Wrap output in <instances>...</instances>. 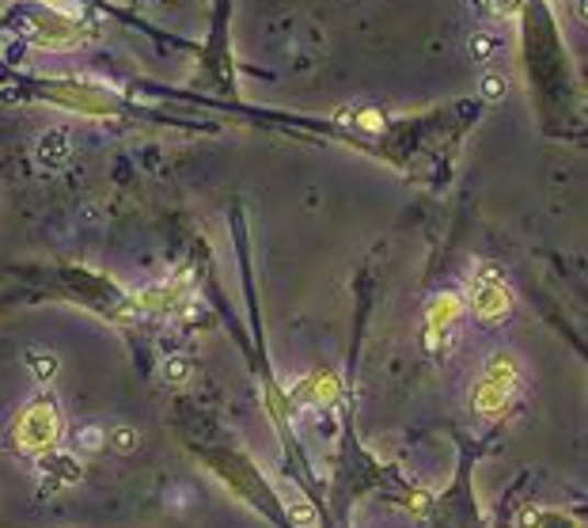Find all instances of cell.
<instances>
[{"label": "cell", "mask_w": 588, "mask_h": 528, "mask_svg": "<svg viewBox=\"0 0 588 528\" xmlns=\"http://www.w3.org/2000/svg\"><path fill=\"white\" fill-rule=\"evenodd\" d=\"M463 296L460 293H437L429 301L426 312V346L429 350H441V342L455 332V324L463 319Z\"/></svg>", "instance_id": "277c9868"}, {"label": "cell", "mask_w": 588, "mask_h": 528, "mask_svg": "<svg viewBox=\"0 0 588 528\" xmlns=\"http://www.w3.org/2000/svg\"><path fill=\"white\" fill-rule=\"evenodd\" d=\"M77 449L80 452H103L106 449V430H99V426H84V430L77 434Z\"/></svg>", "instance_id": "ba28073f"}, {"label": "cell", "mask_w": 588, "mask_h": 528, "mask_svg": "<svg viewBox=\"0 0 588 528\" xmlns=\"http://www.w3.org/2000/svg\"><path fill=\"white\" fill-rule=\"evenodd\" d=\"M494 49L490 43V35H475V43H471V54H478V57H486Z\"/></svg>", "instance_id": "4fadbf2b"}, {"label": "cell", "mask_w": 588, "mask_h": 528, "mask_svg": "<svg viewBox=\"0 0 588 528\" xmlns=\"http://www.w3.org/2000/svg\"><path fill=\"white\" fill-rule=\"evenodd\" d=\"M517 384H520L517 358H509V353H494V358L486 361L478 384L471 387V407H475V415L478 418H501L505 407H509V400H512V392H517Z\"/></svg>", "instance_id": "6da1fadb"}, {"label": "cell", "mask_w": 588, "mask_h": 528, "mask_svg": "<svg viewBox=\"0 0 588 528\" xmlns=\"http://www.w3.org/2000/svg\"><path fill=\"white\" fill-rule=\"evenodd\" d=\"M31 369H35L38 381H54V377H57V358H54V353H43V350H31Z\"/></svg>", "instance_id": "30bf717a"}, {"label": "cell", "mask_w": 588, "mask_h": 528, "mask_svg": "<svg viewBox=\"0 0 588 528\" xmlns=\"http://www.w3.org/2000/svg\"><path fill=\"white\" fill-rule=\"evenodd\" d=\"M289 517H293L296 525H316V521H319V514H316V509H312L304 498H293V502H289Z\"/></svg>", "instance_id": "8fae6325"}, {"label": "cell", "mask_w": 588, "mask_h": 528, "mask_svg": "<svg viewBox=\"0 0 588 528\" xmlns=\"http://www.w3.org/2000/svg\"><path fill=\"white\" fill-rule=\"evenodd\" d=\"M505 88V80L501 77H486V96H498Z\"/></svg>", "instance_id": "9a60e30c"}, {"label": "cell", "mask_w": 588, "mask_h": 528, "mask_svg": "<svg viewBox=\"0 0 588 528\" xmlns=\"http://www.w3.org/2000/svg\"><path fill=\"white\" fill-rule=\"evenodd\" d=\"M38 160H43V164H65V160H69V134H61V130L46 134L43 142H38Z\"/></svg>", "instance_id": "8992f818"}, {"label": "cell", "mask_w": 588, "mask_h": 528, "mask_svg": "<svg viewBox=\"0 0 588 528\" xmlns=\"http://www.w3.org/2000/svg\"><path fill=\"white\" fill-rule=\"evenodd\" d=\"M190 373H194V366H190L186 358H168V361H163V381H168V384L182 387L190 381Z\"/></svg>", "instance_id": "52a82bcc"}, {"label": "cell", "mask_w": 588, "mask_h": 528, "mask_svg": "<svg viewBox=\"0 0 588 528\" xmlns=\"http://www.w3.org/2000/svg\"><path fill=\"white\" fill-rule=\"evenodd\" d=\"M106 445H114L118 452H134L137 445H140V437H137L134 426H118V430L106 434Z\"/></svg>", "instance_id": "9c48e42d"}, {"label": "cell", "mask_w": 588, "mask_h": 528, "mask_svg": "<svg viewBox=\"0 0 588 528\" xmlns=\"http://www.w3.org/2000/svg\"><path fill=\"white\" fill-rule=\"evenodd\" d=\"M490 8H494L498 15H512V12L520 8V0H490Z\"/></svg>", "instance_id": "5bb4252c"}, {"label": "cell", "mask_w": 588, "mask_h": 528, "mask_svg": "<svg viewBox=\"0 0 588 528\" xmlns=\"http://www.w3.org/2000/svg\"><path fill=\"white\" fill-rule=\"evenodd\" d=\"M289 400H296L301 407H312V403H335L338 381L330 373H312L308 381H301L293 392H289Z\"/></svg>", "instance_id": "5b68a950"}, {"label": "cell", "mask_w": 588, "mask_h": 528, "mask_svg": "<svg viewBox=\"0 0 588 528\" xmlns=\"http://www.w3.org/2000/svg\"><path fill=\"white\" fill-rule=\"evenodd\" d=\"M463 308L475 312V319H483V324H501L512 312V293L505 289L501 278H475V282L467 285Z\"/></svg>", "instance_id": "3957f363"}, {"label": "cell", "mask_w": 588, "mask_h": 528, "mask_svg": "<svg viewBox=\"0 0 588 528\" xmlns=\"http://www.w3.org/2000/svg\"><path fill=\"white\" fill-rule=\"evenodd\" d=\"M12 441L20 452H31V457H46L61 445V415H57L54 400H35L20 411L12 426Z\"/></svg>", "instance_id": "7a4b0ae2"}, {"label": "cell", "mask_w": 588, "mask_h": 528, "mask_svg": "<svg viewBox=\"0 0 588 528\" xmlns=\"http://www.w3.org/2000/svg\"><path fill=\"white\" fill-rule=\"evenodd\" d=\"M72 464V460L69 457H54V460H49L46 457V472H57V475H61V480H80V468H69Z\"/></svg>", "instance_id": "7c38bea8"}]
</instances>
